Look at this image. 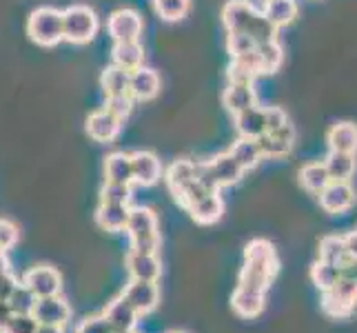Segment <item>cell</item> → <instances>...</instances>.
<instances>
[{
  "label": "cell",
  "mask_w": 357,
  "mask_h": 333,
  "mask_svg": "<svg viewBox=\"0 0 357 333\" xmlns=\"http://www.w3.org/2000/svg\"><path fill=\"white\" fill-rule=\"evenodd\" d=\"M100 87L105 91V98L131 96L129 94V71L120 69L116 65H109L100 76Z\"/></svg>",
  "instance_id": "83f0119b"
},
{
  "label": "cell",
  "mask_w": 357,
  "mask_h": 333,
  "mask_svg": "<svg viewBox=\"0 0 357 333\" xmlns=\"http://www.w3.org/2000/svg\"><path fill=\"white\" fill-rule=\"evenodd\" d=\"M144 29L142 16L135 9H116L107 20V31L114 38V43H131L140 40Z\"/></svg>",
  "instance_id": "52a82bcc"
},
{
  "label": "cell",
  "mask_w": 357,
  "mask_h": 333,
  "mask_svg": "<svg viewBox=\"0 0 357 333\" xmlns=\"http://www.w3.org/2000/svg\"><path fill=\"white\" fill-rule=\"evenodd\" d=\"M222 103L227 107L229 114H240V111L255 107L257 105V96L253 84H236V82H229V87L222 94Z\"/></svg>",
  "instance_id": "cb8c5ba5"
},
{
  "label": "cell",
  "mask_w": 357,
  "mask_h": 333,
  "mask_svg": "<svg viewBox=\"0 0 357 333\" xmlns=\"http://www.w3.org/2000/svg\"><path fill=\"white\" fill-rule=\"evenodd\" d=\"M20 282L36 295V298H49V295H58L63 291V276H60L54 267H47V265L29 269Z\"/></svg>",
  "instance_id": "9c48e42d"
},
{
  "label": "cell",
  "mask_w": 357,
  "mask_h": 333,
  "mask_svg": "<svg viewBox=\"0 0 357 333\" xmlns=\"http://www.w3.org/2000/svg\"><path fill=\"white\" fill-rule=\"evenodd\" d=\"M36 333H65L63 327H52V325H38Z\"/></svg>",
  "instance_id": "681fc988"
},
{
  "label": "cell",
  "mask_w": 357,
  "mask_h": 333,
  "mask_svg": "<svg viewBox=\"0 0 357 333\" xmlns=\"http://www.w3.org/2000/svg\"><path fill=\"white\" fill-rule=\"evenodd\" d=\"M165 180H167V187H169L171 195H174L184 209H189V205H193L198 198H202V195L211 193L198 182L193 160H176V163L167 169Z\"/></svg>",
  "instance_id": "3957f363"
},
{
  "label": "cell",
  "mask_w": 357,
  "mask_h": 333,
  "mask_svg": "<svg viewBox=\"0 0 357 333\" xmlns=\"http://www.w3.org/2000/svg\"><path fill=\"white\" fill-rule=\"evenodd\" d=\"M122 333H135V331H122Z\"/></svg>",
  "instance_id": "f907efd6"
},
{
  "label": "cell",
  "mask_w": 357,
  "mask_h": 333,
  "mask_svg": "<svg viewBox=\"0 0 357 333\" xmlns=\"http://www.w3.org/2000/svg\"><path fill=\"white\" fill-rule=\"evenodd\" d=\"M278 271H280V260L273 242H268L264 238H255L244 246V267L240 271L238 287L266 295L271 282L278 276Z\"/></svg>",
  "instance_id": "6da1fadb"
},
{
  "label": "cell",
  "mask_w": 357,
  "mask_h": 333,
  "mask_svg": "<svg viewBox=\"0 0 357 333\" xmlns=\"http://www.w3.org/2000/svg\"><path fill=\"white\" fill-rule=\"evenodd\" d=\"M9 318H11V309H9L7 300H0V333H3V329H5Z\"/></svg>",
  "instance_id": "c3c4849f"
},
{
  "label": "cell",
  "mask_w": 357,
  "mask_h": 333,
  "mask_svg": "<svg viewBox=\"0 0 357 333\" xmlns=\"http://www.w3.org/2000/svg\"><path fill=\"white\" fill-rule=\"evenodd\" d=\"M229 154L233 156V160H236L244 171L255 169L262 160V154H260V149H257V142L251 138H238L231 145Z\"/></svg>",
  "instance_id": "f546056e"
},
{
  "label": "cell",
  "mask_w": 357,
  "mask_h": 333,
  "mask_svg": "<svg viewBox=\"0 0 357 333\" xmlns=\"http://www.w3.org/2000/svg\"><path fill=\"white\" fill-rule=\"evenodd\" d=\"M171 333H184V331H171Z\"/></svg>",
  "instance_id": "816d5d0a"
},
{
  "label": "cell",
  "mask_w": 357,
  "mask_h": 333,
  "mask_svg": "<svg viewBox=\"0 0 357 333\" xmlns=\"http://www.w3.org/2000/svg\"><path fill=\"white\" fill-rule=\"evenodd\" d=\"M112 60L114 65L125 69V71H135L144 65V47L140 40H131V43H114L112 49Z\"/></svg>",
  "instance_id": "44dd1931"
},
{
  "label": "cell",
  "mask_w": 357,
  "mask_h": 333,
  "mask_svg": "<svg viewBox=\"0 0 357 333\" xmlns=\"http://www.w3.org/2000/svg\"><path fill=\"white\" fill-rule=\"evenodd\" d=\"M160 91V76L155 69L140 67L129 73V94L133 101H151Z\"/></svg>",
  "instance_id": "2e32d148"
},
{
  "label": "cell",
  "mask_w": 357,
  "mask_h": 333,
  "mask_svg": "<svg viewBox=\"0 0 357 333\" xmlns=\"http://www.w3.org/2000/svg\"><path fill=\"white\" fill-rule=\"evenodd\" d=\"M342 276H347V278L357 282V258H353V260H349L347 265L342 267Z\"/></svg>",
  "instance_id": "7dc6e473"
},
{
  "label": "cell",
  "mask_w": 357,
  "mask_h": 333,
  "mask_svg": "<svg viewBox=\"0 0 357 333\" xmlns=\"http://www.w3.org/2000/svg\"><path fill=\"white\" fill-rule=\"evenodd\" d=\"M125 265L131 280H149L158 282L162 276V262H160L158 253H138L129 251L125 258Z\"/></svg>",
  "instance_id": "5bb4252c"
},
{
  "label": "cell",
  "mask_w": 357,
  "mask_h": 333,
  "mask_svg": "<svg viewBox=\"0 0 357 333\" xmlns=\"http://www.w3.org/2000/svg\"><path fill=\"white\" fill-rule=\"evenodd\" d=\"M18 282L20 280L16 278L14 271H11V265L5 258V253H0V300H7L11 291L18 287Z\"/></svg>",
  "instance_id": "ab89813d"
},
{
  "label": "cell",
  "mask_w": 357,
  "mask_h": 333,
  "mask_svg": "<svg viewBox=\"0 0 357 333\" xmlns=\"http://www.w3.org/2000/svg\"><path fill=\"white\" fill-rule=\"evenodd\" d=\"M187 212L191 214V218L198 222V225H215L225 214V200H222V195H220V191L206 193L202 198L195 200L193 205H189Z\"/></svg>",
  "instance_id": "e0dca14e"
},
{
  "label": "cell",
  "mask_w": 357,
  "mask_h": 333,
  "mask_svg": "<svg viewBox=\"0 0 357 333\" xmlns=\"http://www.w3.org/2000/svg\"><path fill=\"white\" fill-rule=\"evenodd\" d=\"M257 14V9L249 0H229L222 9V22L227 31H246L249 22Z\"/></svg>",
  "instance_id": "ac0fdd59"
},
{
  "label": "cell",
  "mask_w": 357,
  "mask_h": 333,
  "mask_svg": "<svg viewBox=\"0 0 357 333\" xmlns=\"http://www.w3.org/2000/svg\"><path fill=\"white\" fill-rule=\"evenodd\" d=\"M257 142V149L262 154V160H278V158H284L291 154L293 149V142H295V127L291 122L282 125L280 129L273 131H266L262 133L260 138L255 140Z\"/></svg>",
  "instance_id": "30bf717a"
},
{
  "label": "cell",
  "mask_w": 357,
  "mask_h": 333,
  "mask_svg": "<svg viewBox=\"0 0 357 333\" xmlns=\"http://www.w3.org/2000/svg\"><path fill=\"white\" fill-rule=\"evenodd\" d=\"M129 220V205H107L100 202L96 209V225L105 231H125Z\"/></svg>",
  "instance_id": "d4e9b609"
},
{
  "label": "cell",
  "mask_w": 357,
  "mask_h": 333,
  "mask_svg": "<svg viewBox=\"0 0 357 333\" xmlns=\"http://www.w3.org/2000/svg\"><path fill=\"white\" fill-rule=\"evenodd\" d=\"M264 116H266V131L280 129L282 125L291 122L289 116H287V111L282 107H264Z\"/></svg>",
  "instance_id": "f6af8a7d"
},
{
  "label": "cell",
  "mask_w": 357,
  "mask_h": 333,
  "mask_svg": "<svg viewBox=\"0 0 357 333\" xmlns=\"http://www.w3.org/2000/svg\"><path fill=\"white\" fill-rule=\"evenodd\" d=\"M236 118V129L240 133V138H251L257 140L262 133H266V116L264 107H249L233 116Z\"/></svg>",
  "instance_id": "d6986e66"
},
{
  "label": "cell",
  "mask_w": 357,
  "mask_h": 333,
  "mask_svg": "<svg viewBox=\"0 0 357 333\" xmlns=\"http://www.w3.org/2000/svg\"><path fill=\"white\" fill-rule=\"evenodd\" d=\"M100 20L87 5H71L63 11V38L73 45H87L96 38Z\"/></svg>",
  "instance_id": "277c9868"
},
{
  "label": "cell",
  "mask_w": 357,
  "mask_h": 333,
  "mask_svg": "<svg viewBox=\"0 0 357 333\" xmlns=\"http://www.w3.org/2000/svg\"><path fill=\"white\" fill-rule=\"evenodd\" d=\"M342 278V267L324 260H315L311 267V280L319 291H328Z\"/></svg>",
  "instance_id": "d6a6232c"
},
{
  "label": "cell",
  "mask_w": 357,
  "mask_h": 333,
  "mask_svg": "<svg viewBox=\"0 0 357 333\" xmlns=\"http://www.w3.org/2000/svg\"><path fill=\"white\" fill-rule=\"evenodd\" d=\"M255 52H257V58H260L262 73H275L282 67V63H284V52H282V47H280L278 40L257 45Z\"/></svg>",
  "instance_id": "836d02e7"
},
{
  "label": "cell",
  "mask_w": 357,
  "mask_h": 333,
  "mask_svg": "<svg viewBox=\"0 0 357 333\" xmlns=\"http://www.w3.org/2000/svg\"><path fill=\"white\" fill-rule=\"evenodd\" d=\"M262 14L275 24V27H287L298 18V3L295 0H266Z\"/></svg>",
  "instance_id": "4dcf8cb0"
},
{
  "label": "cell",
  "mask_w": 357,
  "mask_h": 333,
  "mask_svg": "<svg viewBox=\"0 0 357 333\" xmlns=\"http://www.w3.org/2000/svg\"><path fill=\"white\" fill-rule=\"evenodd\" d=\"M122 129V122L109 114L107 109H98L87 118V133L89 138L96 142H112L118 138V133Z\"/></svg>",
  "instance_id": "9a60e30c"
},
{
  "label": "cell",
  "mask_w": 357,
  "mask_h": 333,
  "mask_svg": "<svg viewBox=\"0 0 357 333\" xmlns=\"http://www.w3.org/2000/svg\"><path fill=\"white\" fill-rule=\"evenodd\" d=\"M344 246H347V253H349L351 260L357 258V231H351L344 236Z\"/></svg>",
  "instance_id": "bcb514c9"
},
{
  "label": "cell",
  "mask_w": 357,
  "mask_h": 333,
  "mask_svg": "<svg viewBox=\"0 0 357 333\" xmlns=\"http://www.w3.org/2000/svg\"><path fill=\"white\" fill-rule=\"evenodd\" d=\"M326 142L331 151L357 154V125L355 122H337L328 129Z\"/></svg>",
  "instance_id": "603a6c76"
},
{
  "label": "cell",
  "mask_w": 357,
  "mask_h": 333,
  "mask_svg": "<svg viewBox=\"0 0 357 333\" xmlns=\"http://www.w3.org/2000/svg\"><path fill=\"white\" fill-rule=\"evenodd\" d=\"M131 200V184H120V182H107L100 189V202L107 205H129Z\"/></svg>",
  "instance_id": "74e56055"
},
{
  "label": "cell",
  "mask_w": 357,
  "mask_h": 333,
  "mask_svg": "<svg viewBox=\"0 0 357 333\" xmlns=\"http://www.w3.org/2000/svg\"><path fill=\"white\" fill-rule=\"evenodd\" d=\"M105 180L107 182H120V184H131V156L114 151L105 158Z\"/></svg>",
  "instance_id": "4316f807"
},
{
  "label": "cell",
  "mask_w": 357,
  "mask_h": 333,
  "mask_svg": "<svg viewBox=\"0 0 357 333\" xmlns=\"http://www.w3.org/2000/svg\"><path fill=\"white\" fill-rule=\"evenodd\" d=\"M331 182L324 163H309L300 169V184L311 193H319Z\"/></svg>",
  "instance_id": "1f68e13d"
},
{
  "label": "cell",
  "mask_w": 357,
  "mask_h": 333,
  "mask_svg": "<svg viewBox=\"0 0 357 333\" xmlns=\"http://www.w3.org/2000/svg\"><path fill=\"white\" fill-rule=\"evenodd\" d=\"M319 207L324 209L326 214L337 216V214H347L349 209L355 205V189L351 182H342V180H331L326 187L317 193Z\"/></svg>",
  "instance_id": "ba28073f"
},
{
  "label": "cell",
  "mask_w": 357,
  "mask_h": 333,
  "mask_svg": "<svg viewBox=\"0 0 357 333\" xmlns=\"http://www.w3.org/2000/svg\"><path fill=\"white\" fill-rule=\"evenodd\" d=\"M29 38L40 47H56L63 38V11L54 7H38L27 20Z\"/></svg>",
  "instance_id": "5b68a950"
},
{
  "label": "cell",
  "mask_w": 357,
  "mask_h": 333,
  "mask_svg": "<svg viewBox=\"0 0 357 333\" xmlns=\"http://www.w3.org/2000/svg\"><path fill=\"white\" fill-rule=\"evenodd\" d=\"M38 323L31 313H11L3 333H36Z\"/></svg>",
  "instance_id": "60d3db41"
},
{
  "label": "cell",
  "mask_w": 357,
  "mask_h": 333,
  "mask_svg": "<svg viewBox=\"0 0 357 333\" xmlns=\"http://www.w3.org/2000/svg\"><path fill=\"white\" fill-rule=\"evenodd\" d=\"M105 109L109 111L112 116H116L120 122H125L131 116V109H133V98L131 96H114V98H107V105Z\"/></svg>",
  "instance_id": "b9f144b4"
},
{
  "label": "cell",
  "mask_w": 357,
  "mask_h": 333,
  "mask_svg": "<svg viewBox=\"0 0 357 333\" xmlns=\"http://www.w3.org/2000/svg\"><path fill=\"white\" fill-rule=\"evenodd\" d=\"M18 242V227L11 220L0 218V253L9 251Z\"/></svg>",
  "instance_id": "ee69618b"
},
{
  "label": "cell",
  "mask_w": 357,
  "mask_h": 333,
  "mask_svg": "<svg viewBox=\"0 0 357 333\" xmlns=\"http://www.w3.org/2000/svg\"><path fill=\"white\" fill-rule=\"evenodd\" d=\"M127 236L131 240V251L138 253H158L160 251V225L158 216L149 207L129 209Z\"/></svg>",
  "instance_id": "7a4b0ae2"
},
{
  "label": "cell",
  "mask_w": 357,
  "mask_h": 333,
  "mask_svg": "<svg viewBox=\"0 0 357 333\" xmlns=\"http://www.w3.org/2000/svg\"><path fill=\"white\" fill-rule=\"evenodd\" d=\"M357 306V282L342 276L328 291H322V311L328 318L344 320Z\"/></svg>",
  "instance_id": "8992f818"
},
{
  "label": "cell",
  "mask_w": 357,
  "mask_h": 333,
  "mask_svg": "<svg viewBox=\"0 0 357 333\" xmlns=\"http://www.w3.org/2000/svg\"><path fill=\"white\" fill-rule=\"evenodd\" d=\"M7 304L11 313H31L33 304H36V295L22 285V282H18V287L11 291V295L7 298Z\"/></svg>",
  "instance_id": "8d00e7d4"
},
{
  "label": "cell",
  "mask_w": 357,
  "mask_h": 333,
  "mask_svg": "<svg viewBox=\"0 0 357 333\" xmlns=\"http://www.w3.org/2000/svg\"><path fill=\"white\" fill-rule=\"evenodd\" d=\"M246 34L251 36V40L257 45H264V43H271V40H278V27L273 22H271L262 11H257L253 16V20L249 22V27H246Z\"/></svg>",
  "instance_id": "e575fe53"
},
{
  "label": "cell",
  "mask_w": 357,
  "mask_h": 333,
  "mask_svg": "<svg viewBox=\"0 0 357 333\" xmlns=\"http://www.w3.org/2000/svg\"><path fill=\"white\" fill-rule=\"evenodd\" d=\"M122 298L129 302L131 309L144 316L153 311L158 302H160V289H158V282H149V280H131L129 285L122 291Z\"/></svg>",
  "instance_id": "8fae6325"
},
{
  "label": "cell",
  "mask_w": 357,
  "mask_h": 333,
  "mask_svg": "<svg viewBox=\"0 0 357 333\" xmlns=\"http://www.w3.org/2000/svg\"><path fill=\"white\" fill-rule=\"evenodd\" d=\"M131 156V176L140 187H153L162 176V163L153 151H135Z\"/></svg>",
  "instance_id": "4fadbf2b"
},
{
  "label": "cell",
  "mask_w": 357,
  "mask_h": 333,
  "mask_svg": "<svg viewBox=\"0 0 357 333\" xmlns=\"http://www.w3.org/2000/svg\"><path fill=\"white\" fill-rule=\"evenodd\" d=\"M105 318H107V323L112 325V329L116 331V333H122V331H133L135 329V325H138V313H135L131 306H129V302L122 298H116V300H112L107 304V309H105V313H102Z\"/></svg>",
  "instance_id": "ffe728a7"
},
{
  "label": "cell",
  "mask_w": 357,
  "mask_h": 333,
  "mask_svg": "<svg viewBox=\"0 0 357 333\" xmlns=\"http://www.w3.org/2000/svg\"><path fill=\"white\" fill-rule=\"evenodd\" d=\"M231 306H233V311L242 318H257L266 306V295L236 287V291L231 295Z\"/></svg>",
  "instance_id": "7402d4cb"
},
{
  "label": "cell",
  "mask_w": 357,
  "mask_h": 333,
  "mask_svg": "<svg viewBox=\"0 0 357 333\" xmlns=\"http://www.w3.org/2000/svg\"><path fill=\"white\" fill-rule=\"evenodd\" d=\"M73 333H116V331L107 323L105 316H91V318H84Z\"/></svg>",
  "instance_id": "7bdbcfd3"
},
{
  "label": "cell",
  "mask_w": 357,
  "mask_h": 333,
  "mask_svg": "<svg viewBox=\"0 0 357 333\" xmlns=\"http://www.w3.org/2000/svg\"><path fill=\"white\" fill-rule=\"evenodd\" d=\"M189 7H191V0H153L155 14L167 22L182 20L189 14Z\"/></svg>",
  "instance_id": "d590c367"
},
{
  "label": "cell",
  "mask_w": 357,
  "mask_h": 333,
  "mask_svg": "<svg viewBox=\"0 0 357 333\" xmlns=\"http://www.w3.org/2000/svg\"><path fill=\"white\" fill-rule=\"evenodd\" d=\"M31 316L36 318L38 325H52L65 329V325L71 318V306L65 298H60V293L49 295V298H36Z\"/></svg>",
  "instance_id": "7c38bea8"
},
{
  "label": "cell",
  "mask_w": 357,
  "mask_h": 333,
  "mask_svg": "<svg viewBox=\"0 0 357 333\" xmlns=\"http://www.w3.org/2000/svg\"><path fill=\"white\" fill-rule=\"evenodd\" d=\"M328 178L331 180H342V182H351L357 169V160L355 154H344V151H328V156L322 160Z\"/></svg>",
  "instance_id": "484cf974"
},
{
  "label": "cell",
  "mask_w": 357,
  "mask_h": 333,
  "mask_svg": "<svg viewBox=\"0 0 357 333\" xmlns=\"http://www.w3.org/2000/svg\"><path fill=\"white\" fill-rule=\"evenodd\" d=\"M255 49V43L251 40V36L246 31H227V52L231 58L249 54Z\"/></svg>",
  "instance_id": "f35d334b"
},
{
  "label": "cell",
  "mask_w": 357,
  "mask_h": 333,
  "mask_svg": "<svg viewBox=\"0 0 357 333\" xmlns=\"http://www.w3.org/2000/svg\"><path fill=\"white\" fill-rule=\"evenodd\" d=\"M317 260H324V262L337 265V267L347 265L351 258L347 253V246H344V236H324L319 240Z\"/></svg>",
  "instance_id": "f1b7e54d"
}]
</instances>
